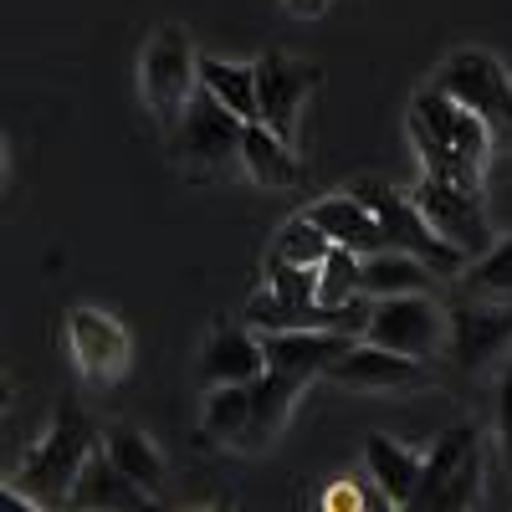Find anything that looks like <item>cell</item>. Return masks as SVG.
<instances>
[{
  "mask_svg": "<svg viewBox=\"0 0 512 512\" xmlns=\"http://www.w3.org/2000/svg\"><path fill=\"white\" fill-rule=\"evenodd\" d=\"M103 451L123 466L128 477H134L149 497L164 492V456L154 451V441L139 431V425H128V420H113L108 431H103Z\"/></svg>",
  "mask_w": 512,
  "mask_h": 512,
  "instance_id": "21",
  "label": "cell"
},
{
  "mask_svg": "<svg viewBox=\"0 0 512 512\" xmlns=\"http://www.w3.org/2000/svg\"><path fill=\"white\" fill-rule=\"evenodd\" d=\"M287 6V16H297V21H318L323 11H328V0H282Z\"/></svg>",
  "mask_w": 512,
  "mask_h": 512,
  "instance_id": "31",
  "label": "cell"
},
{
  "mask_svg": "<svg viewBox=\"0 0 512 512\" xmlns=\"http://www.w3.org/2000/svg\"><path fill=\"white\" fill-rule=\"evenodd\" d=\"M323 507H328V512H344V507L354 512V507H384V502H379V497H364L359 482H333L328 497H323Z\"/></svg>",
  "mask_w": 512,
  "mask_h": 512,
  "instance_id": "30",
  "label": "cell"
},
{
  "mask_svg": "<svg viewBox=\"0 0 512 512\" xmlns=\"http://www.w3.org/2000/svg\"><path fill=\"white\" fill-rule=\"evenodd\" d=\"M405 128H410V144H415V154H420L431 180H446V185H461V190H482L492 134L472 108H461L441 88H420L410 98Z\"/></svg>",
  "mask_w": 512,
  "mask_h": 512,
  "instance_id": "1",
  "label": "cell"
},
{
  "mask_svg": "<svg viewBox=\"0 0 512 512\" xmlns=\"http://www.w3.org/2000/svg\"><path fill=\"white\" fill-rule=\"evenodd\" d=\"M144 502H154V497H149L134 477H128L108 451H93V456H88V466L77 472V487H72V497H67V507H77V512H98V507H144Z\"/></svg>",
  "mask_w": 512,
  "mask_h": 512,
  "instance_id": "18",
  "label": "cell"
},
{
  "mask_svg": "<svg viewBox=\"0 0 512 512\" xmlns=\"http://www.w3.org/2000/svg\"><path fill=\"white\" fill-rule=\"evenodd\" d=\"M364 461H369V477H374V487H379L384 507H400V512H410V502H415V492H420L425 456L374 431V436L364 441Z\"/></svg>",
  "mask_w": 512,
  "mask_h": 512,
  "instance_id": "17",
  "label": "cell"
},
{
  "mask_svg": "<svg viewBox=\"0 0 512 512\" xmlns=\"http://www.w3.org/2000/svg\"><path fill=\"white\" fill-rule=\"evenodd\" d=\"M497 441H502L507 477H512V349L502 359V384H497Z\"/></svg>",
  "mask_w": 512,
  "mask_h": 512,
  "instance_id": "29",
  "label": "cell"
},
{
  "mask_svg": "<svg viewBox=\"0 0 512 512\" xmlns=\"http://www.w3.org/2000/svg\"><path fill=\"white\" fill-rule=\"evenodd\" d=\"M241 169L251 175V185H262V190H292L297 185V159L292 149L272 134L267 123H246V134H241Z\"/></svg>",
  "mask_w": 512,
  "mask_h": 512,
  "instance_id": "20",
  "label": "cell"
},
{
  "mask_svg": "<svg viewBox=\"0 0 512 512\" xmlns=\"http://www.w3.org/2000/svg\"><path fill=\"white\" fill-rule=\"evenodd\" d=\"M328 251H333L328 231L318 221H308V216H292L277 231V241H272V256H282V262H292V267H323Z\"/></svg>",
  "mask_w": 512,
  "mask_h": 512,
  "instance_id": "26",
  "label": "cell"
},
{
  "mask_svg": "<svg viewBox=\"0 0 512 512\" xmlns=\"http://www.w3.org/2000/svg\"><path fill=\"white\" fill-rule=\"evenodd\" d=\"M200 82L236 118H246V123L262 118V108H256V67H236V62H221V57H200Z\"/></svg>",
  "mask_w": 512,
  "mask_h": 512,
  "instance_id": "25",
  "label": "cell"
},
{
  "mask_svg": "<svg viewBox=\"0 0 512 512\" xmlns=\"http://www.w3.org/2000/svg\"><path fill=\"white\" fill-rule=\"evenodd\" d=\"M200 88V52L185 26H159L154 41L144 47V67H139V93L144 108L159 118L164 134H175L185 123V108Z\"/></svg>",
  "mask_w": 512,
  "mask_h": 512,
  "instance_id": "4",
  "label": "cell"
},
{
  "mask_svg": "<svg viewBox=\"0 0 512 512\" xmlns=\"http://www.w3.org/2000/svg\"><path fill=\"white\" fill-rule=\"evenodd\" d=\"M267 374L262 333L251 328H216L200 349V379L205 384H256Z\"/></svg>",
  "mask_w": 512,
  "mask_h": 512,
  "instance_id": "15",
  "label": "cell"
},
{
  "mask_svg": "<svg viewBox=\"0 0 512 512\" xmlns=\"http://www.w3.org/2000/svg\"><path fill=\"white\" fill-rule=\"evenodd\" d=\"M482 502V441L461 456V466L446 477V487H441V497H436V512H446V507H477Z\"/></svg>",
  "mask_w": 512,
  "mask_h": 512,
  "instance_id": "28",
  "label": "cell"
},
{
  "mask_svg": "<svg viewBox=\"0 0 512 512\" xmlns=\"http://www.w3.org/2000/svg\"><path fill=\"white\" fill-rule=\"evenodd\" d=\"M482 436L472 431V425H456V431H446L441 441H436V451L425 456V472H420V492H415V502H410V512H425V507H436V497H441V487H446V477L461 466V456L472 451Z\"/></svg>",
  "mask_w": 512,
  "mask_h": 512,
  "instance_id": "24",
  "label": "cell"
},
{
  "mask_svg": "<svg viewBox=\"0 0 512 512\" xmlns=\"http://www.w3.org/2000/svg\"><path fill=\"white\" fill-rule=\"evenodd\" d=\"M318 82H323L318 67L292 62L287 52H267L262 62H256V108H262L256 123H267L272 134L292 149L297 118H303V103H308V93L318 88Z\"/></svg>",
  "mask_w": 512,
  "mask_h": 512,
  "instance_id": "10",
  "label": "cell"
},
{
  "mask_svg": "<svg viewBox=\"0 0 512 512\" xmlns=\"http://www.w3.org/2000/svg\"><path fill=\"white\" fill-rule=\"evenodd\" d=\"M303 390H308V379H292L282 369H267L262 379H256L251 384V415H246V431H241L236 451L262 456L282 436V425H287V415H292V405H297Z\"/></svg>",
  "mask_w": 512,
  "mask_h": 512,
  "instance_id": "14",
  "label": "cell"
},
{
  "mask_svg": "<svg viewBox=\"0 0 512 512\" xmlns=\"http://www.w3.org/2000/svg\"><path fill=\"white\" fill-rule=\"evenodd\" d=\"M251 415V384H210L205 415H200V441L205 446H236Z\"/></svg>",
  "mask_w": 512,
  "mask_h": 512,
  "instance_id": "23",
  "label": "cell"
},
{
  "mask_svg": "<svg viewBox=\"0 0 512 512\" xmlns=\"http://www.w3.org/2000/svg\"><path fill=\"white\" fill-rule=\"evenodd\" d=\"M67 349H72V364H77L82 384L108 390V384H118L128 374L134 338H128V328L103 308H72L67 313Z\"/></svg>",
  "mask_w": 512,
  "mask_h": 512,
  "instance_id": "9",
  "label": "cell"
},
{
  "mask_svg": "<svg viewBox=\"0 0 512 512\" xmlns=\"http://www.w3.org/2000/svg\"><path fill=\"white\" fill-rule=\"evenodd\" d=\"M441 277L420 262L410 251H374V256H359V287L369 297H400V292H431Z\"/></svg>",
  "mask_w": 512,
  "mask_h": 512,
  "instance_id": "19",
  "label": "cell"
},
{
  "mask_svg": "<svg viewBox=\"0 0 512 512\" xmlns=\"http://www.w3.org/2000/svg\"><path fill=\"white\" fill-rule=\"evenodd\" d=\"M354 338L359 333H338V328H282V333H262V349H267V369L313 384L354 349Z\"/></svg>",
  "mask_w": 512,
  "mask_h": 512,
  "instance_id": "12",
  "label": "cell"
},
{
  "mask_svg": "<svg viewBox=\"0 0 512 512\" xmlns=\"http://www.w3.org/2000/svg\"><path fill=\"white\" fill-rule=\"evenodd\" d=\"M446 333H451V318L446 308L436 303L431 292H400V297H374L369 308V328L364 338L390 354H405V359H431L446 349Z\"/></svg>",
  "mask_w": 512,
  "mask_h": 512,
  "instance_id": "7",
  "label": "cell"
},
{
  "mask_svg": "<svg viewBox=\"0 0 512 512\" xmlns=\"http://www.w3.org/2000/svg\"><path fill=\"white\" fill-rule=\"evenodd\" d=\"M359 292H364L359 287V256L349 246H333L318 267V303L323 308H349Z\"/></svg>",
  "mask_w": 512,
  "mask_h": 512,
  "instance_id": "27",
  "label": "cell"
},
{
  "mask_svg": "<svg viewBox=\"0 0 512 512\" xmlns=\"http://www.w3.org/2000/svg\"><path fill=\"white\" fill-rule=\"evenodd\" d=\"M98 425L82 415L77 405H62L47 425L26 461L11 472L6 482V502H21V507H36V512H52V507H67L72 487H77V472L88 466V456L98 451Z\"/></svg>",
  "mask_w": 512,
  "mask_h": 512,
  "instance_id": "2",
  "label": "cell"
},
{
  "mask_svg": "<svg viewBox=\"0 0 512 512\" xmlns=\"http://www.w3.org/2000/svg\"><path fill=\"white\" fill-rule=\"evenodd\" d=\"M323 379L338 384V390L384 395V390H415V384H425V369H420V359L390 354V349H379V344H369V338H364V344H354Z\"/></svg>",
  "mask_w": 512,
  "mask_h": 512,
  "instance_id": "13",
  "label": "cell"
},
{
  "mask_svg": "<svg viewBox=\"0 0 512 512\" xmlns=\"http://www.w3.org/2000/svg\"><path fill=\"white\" fill-rule=\"evenodd\" d=\"M308 221H318L328 231L333 246H349L354 256H374V251H390V241H384L379 221H374V210L349 190V195H323L318 205L303 210Z\"/></svg>",
  "mask_w": 512,
  "mask_h": 512,
  "instance_id": "16",
  "label": "cell"
},
{
  "mask_svg": "<svg viewBox=\"0 0 512 512\" xmlns=\"http://www.w3.org/2000/svg\"><path fill=\"white\" fill-rule=\"evenodd\" d=\"M446 318H451L446 354H451L456 369L477 374V369L507 359V349H512V308H497V303H466V297H456V308H451Z\"/></svg>",
  "mask_w": 512,
  "mask_h": 512,
  "instance_id": "11",
  "label": "cell"
},
{
  "mask_svg": "<svg viewBox=\"0 0 512 512\" xmlns=\"http://www.w3.org/2000/svg\"><path fill=\"white\" fill-rule=\"evenodd\" d=\"M410 200L420 205V216L431 221V231L441 241H451L466 262H477V256L497 241L492 221H487V205H482V190H461V185H446V180L425 175Z\"/></svg>",
  "mask_w": 512,
  "mask_h": 512,
  "instance_id": "8",
  "label": "cell"
},
{
  "mask_svg": "<svg viewBox=\"0 0 512 512\" xmlns=\"http://www.w3.org/2000/svg\"><path fill=\"white\" fill-rule=\"evenodd\" d=\"M466 303H497L512 308V236L492 241L477 262H466V272L456 277Z\"/></svg>",
  "mask_w": 512,
  "mask_h": 512,
  "instance_id": "22",
  "label": "cell"
},
{
  "mask_svg": "<svg viewBox=\"0 0 512 512\" xmlns=\"http://www.w3.org/2000/svg\"><path fill=\"white\" fill-rule=\"evenodd\" d=\"M354 195L374 210V221H379L384 241H390L395 251L420 256V262L431 267L441 282H456V277L466 272V256H461L451 241H441V236L431 231V221L420 216V205H415L410 195H400V190H390V185H379V180H359Z\"/></svg>",
  "mask_w": 512,
  "mask_h": 512,
  "instance_id": "6",
  "label": "cell"
},
{
  "mask_svg": "<svg viewBox=\"0 0 512 512\" xmlns=\"http://www.w3.org/2000/svg\"><path fill=\"white\" fill-rule=\"evenodd\" d=\"M241 134H246V118H236L200 82L190 108H185V123L169 134L175 139V164L190 180H221L231 164H241Z\"/></svg>",
  "mask_w": 512,
  "mask_h": 512,
  "instance_id": "5",
  "label": "cell"
},
{
  "mask_svg": "<svg viewBox=\"0 0 512 512\" xmlns=\"http://www.w3.org/2000/svg\"><path fill=\"white\" fill-rule=\"evenodd\" d=\"M431 88H441V93L456 98L461 108H472V113L487 123L492 149H512V72H507L492 52H482V47L451 52V57L436 67Z\"/></svg>",
  "mask_w": 512,
  "mask_h": 512,
  "instance_id": "3",
  "label": "cell"
}]
</instances>
